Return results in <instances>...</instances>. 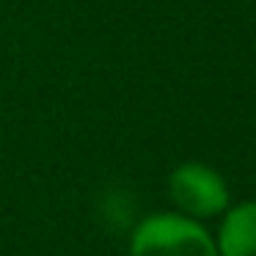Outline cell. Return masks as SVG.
Wrapping results in <instances>:
<instances>
[{
    "label": "cell",
    "instance_id": "3",
    "mask_svg": "<svg viewBox=\"0 0 256 256\" xmlns=\"http://www.w3.org/2000/svg\"><path fill=\"white\" fill-rule=\"evenodd\" d=\"M223 256H256V204H242L223 220Z\"/></svg>",
    "mask_w": 256,
    "mask_h": 256
},
{
    "label": "cell",
    "instance_id": "2",
    "mask_svg": "<svg viewBox=\"0 0 256 256\" xmlns=\"http://www.w3.org/2000/svg\"><path fill=\"white\" fill-rule=\"evenodd\" d=\"M171 196L179 210H184L193 218L218 215L228 201V190L223 179L212 168L198 166V162H188L174 171Z\"/></svg>",
    "mask_w": 256,
    "mask_h": 256
},
{
    "label": "cell",
    "instance_id": "1",
    "mask_svg": "<svg viewBox=\"0 0 256 256\" xmlns=\"http://www.w3.org/2000/svg\"><path fill=\"white\" fill-rule=\"evenodd\" d=\"M132 256H218L212 237L182 215H152L132 232Z\"/></svg>",
    "mask_w": 256,
    "mask_h": 256
}]
</instances>
